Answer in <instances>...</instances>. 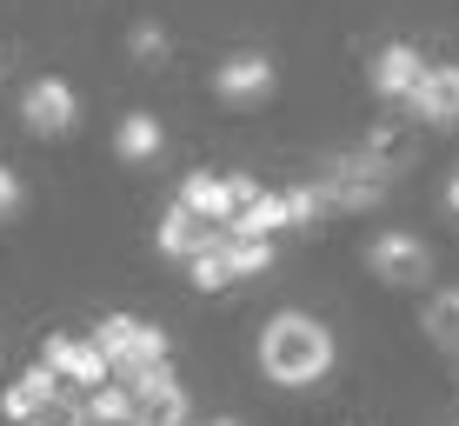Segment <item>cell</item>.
<instances>
[{
    "label": "cell",
    "instance_id": "obj_12",
    "mask_svg": "<svg viewBox=\"0 0 459 426\" xmlns=\"http://www.w3.org/2000/svg\"><path fill=\"white\" fill-rule=\"evenodd\" d=\"M180 200H186L200 220H213V227H227V220L240 213V200H233V180H227V173H186V180H180Z\"/></svg>",
    "mask_w": 459,
    "mask_h": 426
},
{
    "label": "cell",
    "instance_id": "obj_15",
    "mask_svg": "<svg viewBox=\"0 0 459 426\" xmlns=\"http://www.w3.org/2000/svg\"><path fill=\"white\" fill-rule=\"evenodd\" d=\"M160 360H173V346H167V334L153 320H140L134 326V340L114 353V380H134V373H147V367H160Z\"/></svg>",
    "mask_w": 459,
    "mask_h": 426
},
{
    "label": "cell",
    "instance_id": "obj_10",
    "mask_svg": "<svg viewBox=\"0 0 459 426\" xmlns=\"http://www.w3.org/2000/svg\"><path fill=\"white\" fill-rule=\"evenodd\" d=\"M153 247H160L167 260H180V266H186L194 254H207V247H213V220H200L180 194H173V200H167V213H160V227H153Z\"/></svg>",
    "mask_w": 459,
    "mask_h": 426
},
{
    "label": "cell",
    "instance_id": "obj_3",
    "mask_svg": "<svg viewBox=\"0 0 459 426\" xmlns=\"http://www.w3.org/2000/svg\"><path fill=\"white\" fill-rule=\"evenodd\" d=\"M367 266L386 287H426V280H433V247H426L420 233H406V227H386V233L367 240Z\"/></svg>",
    "mask_w": 459,
    "mask_h": 426
},
{
    "label": "cell",
    "instance_id": "obj_17",
    "mask_svg": "<svg viewBox=\"0 0 459 426\" xmlns=\"http://www.w3.org/2000/svg\"><path fill=\"white\" fill-rule=\"evenodd\" d=\"M367 153H373V161L386 167V173H400L406 161H413V134H406L400 120H386V127H373V134H367Z\"/></svg>",
    "mask_w": 459,
    "mask_h": 426
},
{
    "label": "cell",
    "instance_id": "obj_22",
    "mask_svg": "<svg viewBox=\"0 0 459 426\" xmlns=\"http://www.w3.org/2000/svg\"><path fill=\"white\" fill-rule=\"evenodd\" d=\"M287 207H293V227H313V220L326 213V200H320L313 180H299V187H287Z\"/></svg>",
    "mask_w": 459,
    "mask_h": 426
},
{
    "label": "cell",
    "instance_id": "obj_20",
    "mask_svg": "<svg viewBox=\"0 0 459 426\" xmlns=\"http://www.w3.org/2000/svg\"><path fill=\"white\" fill-rule=\"evenodd\" d=\"M186 280H194L200 293H227V287H233V266H227V254H220V247H207V254L186 260Z\"/></svg>",
    "mask_w": 459,
    "mask_h": 426
},
{
    "label": "cell",
    "instance_id": "obj_6",
    "mask_svg": "<svg viewBox=\"0 0 459 426\" xmlns=\"http://www.w3.org/2000/svg\"><path fill=\"white\" fill-rule=\"evenodd\" d=\"M400 107L413 120H426V127H459V60H426L420 87Z\"/></svg>",
    "mask_w": 459,
    "mask_h": 426
},
{
    "label": "cell",
    "instance_id": "obj_13",
    "mask_svg": "<svg viewBox=\"0 0 459 426\" xmlns=\"http://www.w3.org/2000/svg\"><path fill=\"white\" fill-rule=\"evenodd\" d=\"M160 147H167V127L147 114V107L120 114V127H114V153H120V161H134V167H140V161H153Z\"/></svg>",
    "mask_w": 459,
    "mask_h": 426
},
{
    "label": "cell",
    "instance_id": "obj_21",
    "mask_svg": "<svg viewBox=\"0 0 459 426\" xmlns=\"http://www.w3.org/2000/svg\"><path fill=\"white\" fill-rule=\"evenodd\" d=\"M134 326H140V320H134V313H100V320H93V340H100V353H107V360H114V353H120V346H126V340H134Z\"/></svg>",
    "mask_w": 459,
    "mask_h": 426
},
{
    "label": "cell",
    "instance_id": "obj_25",
    "mask_svg": "<svg viewBox=\"0 0 459 426\" xmlns=\"http://www.w3.org/2000/svg\"><path fill=\"white\" fill-rule=\"evenodd\" d=\"M227 180H233V200H240V207H247V200H260V194H266V187L253 180V173H227Z\"/></svg>",
    "mask_w": 459,
    "mask_h": 426
},
{
    "label": "cell",
    "instance_id": "obj_14",
    "mask_svg": "<svg viewBox=\"0 0 459 426\" xmlns=\"http://www.w3.org/2000/svg\"><path fill=\"white\" fill-rule=\"evenodd\" d=\"M233 233H247V240H273L280 227H293V207H287V194H273V187H266L260 200H247L240 213L227 220Z\"/></svg>",
    "mask_w": 459,
    "mask_h": 426
},
{
    "label": "cell",
    "instance_id": "obj_7",
    "mask_svg": "<svg viewBox=\"0 0 459 426\" xmlns=\"http://www.w3.org/2000/svg\"><path fill=\"white\" fill-rule=\"evenodd\" d=\"M273 81H280L273 60L253 54V47H240V54H227V60L213 67V93H220L227 107H260L266 93H273Z\"/></svg>",
    "mask_w": 459,
    "mask_h": 426
},
{
    "label": "cell",
    "instance_id": "obj_4",
    "mask_svg": "<svg viewBox=\"0 0 459 426\" xmlns=\"http://www.w3.org/2000/svg\"><path fill=\"white\" fill-rule=\"evenodd\" d=\"M74 120H81V93H74V81H60V74L27 81V93H21V127L34 134V140L74 134Z\"/></svg>",
    "mask_w": 459,
    "mask_h": 426
},
{
    "label": "cell",
    "instance_id": "obj_19",
    "mask_svg": "<svg viewBox=\"0 0 459 426\" xmlns=\"http://www.w3.org/2000/svg\"><path fill=\"white\" fill-rule=\"evenodd\" d=\"M426 334H433L439 346H453L459 340V287H446V293H433V300H426Z\"/></svg>",
    "mask_w": 459,
    "mask_h": 426
},
{
    "label": "cell",
    "instance_id": "obj_28",
    "mask_svg": "<svg viewBox=\"0 0 459 426\" xmlns=\"http://www.w3.org/2000/svg\"><path fill=\"white\" fill-rule=\"evenodd\" d=\"M200 426H247L240 413H213V420H200Z\"/></svg>",
    "mask_w": 459,
    "mask_h": 426
},
{
    "label": "cell",
    "instance_id": "obj_16",
    "mask_svg": "<svg viewBox=\"0 0 459 426\" xmlns=\"http://www.w3.org/2000/svg\"><path fill=\"white\" fill-rule=\"evenodd\" d=\"M213 247L227 254L233 280H260L266 266H273V240H247V233H233V227H213Z\"/></svg>",
    "mask_w": 459,
    "mask_h": 426
},
{
    "label": "cell",
    "instance_id": "obj_23",
    "mask_svg": "<svg viewBox=\"0 0 459 426\" xmlns=\"http://www.w3.org/2000/svg\"><path fill=\"white\" fill-rule=\"evenodd\" d=\"M126 54H134V60H167V34L153 21H140L134 34H126Z\"/></svg>",
    "mask_w": 459,
    "mask_h": 426
},
{
    "label": "cell",
    "instance_id": "obj_2",
    "mask_svg": "<svg viewBox=\"0 0 459 426\" xmlns=\"http://www.w3.org/2000/svg\"><path fill=\"white\" fill-rule=\"evenodd\" d=\"M313 187H320L326 213H367V207H379V200H386V167H379L367 147L326 153L320 173H313Z\"/></svg>",
    "mask_w": 459,
    "mask_h": 426
},
{
    "label": "cell",
    "instance_id": "obj_24",
    "mask_svg": "<svg viewBox=\"0 0 459 426\" xmlns=\"http://www.w3.org/2000/svg\"><path fill=\"white\" fill-rule=\"evenodd\" d=\"M21 207H27V180H21L13 167H0V227H7Z\"/></svg>",
    "mask_w": 459,
    "mask_h": 426
},
{
    "label": "cell",
    "instance_id": "obj_8",
    "mask_svg": "<svg viewBox=\"0 0 459 426\" xmlns=\"http://www.w3.org/2000/svg\"><path fill=\"white\" fill-rule=\"evenodd\" d=\"M40 360L54 373H67L74 387H100V380H114V360L100 353V340H74V334H47V346H40Z\"/></svg>",
    "mask_w": 459,
    "mask_h": 426
},
{
    "label": "cell",
    "instance_id": "obj_9",
    "mask_svg": "<svg viewBox=\"0 0 459 426\" xmlns=\"http://www.w3.org/2000/svg\"><path fill=\"white\" fill-rule=\"evenodd\" d=\"M420 74H426V60H420L413 40H386V47L367 60V87L379 93V100H393V107H400L406 93L420 87Z\"/></svg>",
    "mask_w": 459,
    "mask_h": 426
},
{
    "label": "cell",
    "instance_id": "obj_27",
    "mask_svg": "<svg viewBox=\"0 0 459 426\" xmlns=\"http://www.w3.org/2000/svg\"><path fill=\"white\" fill-rule=\"evenodd\" d=\"M446 213H459V173L446 180Z\"/></svg>",
    "mask_w": 459,
    "mask_h": 426
},
{
    "label": "cell",
    "instance_id": "obj_11",
    "mask_svg": "<svg viewBox=\"0 0 459 426\" xmlns=\"http://www.w3.org/2000/svg\"><path fill=\"white\" fill-rule=\"evenodd\" d=\"M60 387H67V373H54L47 360H34V367H27L21 380L0 393V420H7V426H21V420L47 413V406H60Z\"/></svg>",
    "mask_w": 459,
    "mask_h": 426
},
{
    "label": "cell",
    "instance_id": "obj_5",
    "mask_svg": "<svg viewBox=\"0 0 459 426\" xmlns=\"http://www.w3.org/2000/svg\"><path fill=\"white\" fill-rule=\"evenodd\" d=\"M134 426H186L194 420V400H186L180 373H173V360H160V367L134 373Z\"/></svg>",
    "mask_w": 459,
    "mask_h": 426
},
{
    "label": "cell",
    "instance_id": "obj_18",
    "mask_svg": "<svg viewBox=\"0 0 459 426\" xmlns=\"http://www.w3.org/2000/svg\"><path fill=\"white\" fill-rule=\"evenodd\" d=\"M93 426H134V387L126 380H100L93 387Z\"/></svg>",
    "mask_w": 459,
    "mask_h": 426
},
{
    "label": "cell",
    "instance_id": "obj_26",
    "mask_svg": "<svg viewBox=\"0 0 459 426\" xmlns=\"http://www.w3.org/2000/svg\"><path fill=\"white\" fill-rule=\"evenodd\" d=\"M21 426H74V420L60 413V406H47V413H34V420H21Z\"/></svg>",
    "mask_w": 459,
    "mask_h": 426
},
{
    "label": "cell",
    "instance_id": "obj_1",
    "mask_svg": "<svg viewBox=\"0 0 459 426\" xmlns=\"http://www.w3.org/2000/svg\"><path fill=\"white\" fill-rule=\"evenodd\" d=\"M260 373L273 387H287V393H307V387H320L326 373L340 367V340H333V326L326 320H313L307 307H280V313H266L260 320Z\"/></svg>",
    "mask_w": 459,
    "mask_h": 426
}]
</instances>
